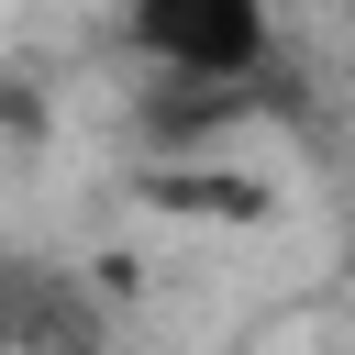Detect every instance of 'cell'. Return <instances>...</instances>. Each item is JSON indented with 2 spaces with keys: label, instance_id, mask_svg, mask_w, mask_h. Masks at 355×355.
<instances>
[{
  "label": "cell",
  "instance_id": "cell-1",
  "mask_svg": "<svg viewBox=\"0 0 355 355\" xmlns=\"http://www.w3.org/2000/svg\"><path fill=\"white\" fill-rule=\"evenodd\" d=\"M144 67L166 78H200V89H244L266 67V33H277V0H133L122 11Z\"/></svg>",
  "mask_w": 355,
  "mask_h": 355
}]
</instances>
